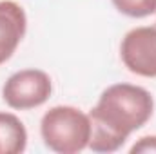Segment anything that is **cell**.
<instances>
[{
  "label": "cell",
  "instance_id": "cell-1",
  "mask_svg": "<svg viewBox=\"0 0 156 154\" xmlns=\"http://www.w3.org/2000/svg\"><path fill=\"white\" fill-rule=\"evenodd\" d=\"M154 113L151 93L140 85L115 83L98 98L87 113L91 121L89 149L94 152H115L129 136L142 129Z\"/></svg>",
  "mask_w": 156,
  "mask_h": 154
},
{
  "label": "cell",
  "instance_id": "cell-2",
  "mask_svg": "<svg viewBox=\"0 0 156 154\" xmlns=\"http://www.w3.org/2000/svg\"><path fill=\"white\" fill-rule=\"evenodd\" d=\"M40 134L49 151L58 154H76L89 147V114L73 105L51 107L42 116Z\"/></svg>",
  "mask_w": 156,
  "mask_h": 154
},
{
  "label": "cell",
  "instance_id": "cell-3",
  "mask_svg": "<svg viewBox=\"0 0 156 154\" xmlns=\"http://www.w3.org/2000/svg\"><path fill=\"white\" fill-rule=\"evenodd\" d=\"M53 93V82L40 69H22L7 78L2 87L5 105L15 111H29L44 105Z\"/></svg>",
  "mask_w": 156,
  "mask_h": 154
},
{
  "label": "cell",
  "instance_id": "cell-4",
  "mask_svg": "<svg viewBox=\"0 0 156 154\" xmlns=\"http://www.w3.org/2000/svg\"><path fill=\"white\" fill-rule=\"evenodd\" d=\"M120 56L133 75L156 78V27L142 26L131 29L122 40Z\"/></svg>",
  "mask_w": 156,
  "mask_h": 154
},
{
  "label": "cell",
  "instance_id": "cell-5",
  "mask_svg": "<svg viewBox=\"0 0 156 154\" xmlns=\"http://www.w3.org/2000/svg\"><path fill=\"white\" fill-rule=\"evenodd\" d=\"M26 29V11L13 0H0V65L13 56Z\"/></svg>",
  "mask_w": 156,
  "mask_h": 154
},
{
  "label": "cell",
  "instance_id": "cell-6",
  "mask_svg": "<svg viewBox=\"0 0 156 154\" xmlns=\"http://www.w3.org/2000/svg\"><path fill=\"white\" fill-rule=\"evenodd\" d=\"M27 145V131L18 116L0 113V154H20Z\"/></svg>",
  "mask_w": 156,
  "mask_h": 154
},
{
  "label": "cell",
  "instance_id": "cell-7",
  "mask_svg": "<svg viewBox=\"0 0 156 154\" xmlns=\"http://www.w3.org/2000/svg\"><path fill=\"white\" fill-rule=\"evenodd\" d=\"M122 15L131 18H144L156 13V0H111Z\"/></svg>",
  "mask_w": 156,
  "mask_h": 154
},
{
  "label": "cell",
  "instance_id": "cell-8",
  "mask_svg": "<svg viewBox=\"0 0 156 154\" xmlns=\"http://www.w3.org/2000/svg\"><path fill=\"white\" fill-rule=\"evenodd\" d=\"M131 154H156V136H144L133 147Z\"/></svg>",
  "mask_w": 156,
  "mask_h": 154
}]
</instances>
